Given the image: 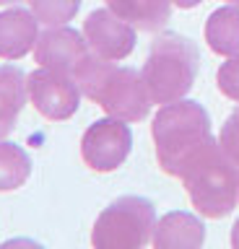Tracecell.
Masks as SVG:
<instances>
[{
    "instance_id": "6da1fadb",
    "label": "cell",
    "mask_w": 239,
    "mask_h": 249,
    "mask_svg": "<svg viewBox=\"0 0 239 249\" xmlns=\"http://www.w3.org/2000/svg\"><path fill=\"white\" fill-rule=\"evenodd\" d=\"M151 135L156 143V159L161 171L182 179L187 166L198 159V153L213 140L211 117L198 101L177 99L156 112Z\"/></svg>"
},
{
    "instance_id": "7a4b0ae2",
    "label": "cell",
    "mask_w": 239,
    "mask_h": 249,
    "mask_svg": "<svg viewBox=\"0 0 239 249\" xmlns=\"http://www.w3.org/2000/svg\"><path fill=\"white\" fill-rule=\"evenodd\" d=\"M192 208L205 218H223L234 210L239 200V171L237 163L223 153L219 140H211L198 159L182 174Z\"/></svg>"
},
{
    "instance_id": "3957f363",
    "label": "cell",
    "mask_w": 239,
    "mask_h": 249,
    "mask_svg": "<svg viewBox=\"0 0 239 249\" xmlns=\"http://www.w3.org/2000/svg\"><path fill=\"white\" fill-rule=\"evenodd\" d=\"M200 68V52L192 39L182 34H161L153 39L143 62V81L153 104H169L192 89Z\"/></svg>"
},
{
    "instance_id": "277c9868",
    "label": "cell",
    "mask_w": 239,
    "mask_h": 249,
    "mask_svg": "<svg viewBox=\"0 0 239 249\" xmlns=\"http://www.w3.org/2000/svg\"><path fill=\"white\" fill-rule=\"evenodd\" d=\"M153 229H156L153 202L138 195H125L99 213L91 244L99 249H141L153 241Z\"/></svg>"
},
{
    "instance_id": "5b68a950",
    "label": "cell",
    "mask_w": 239,
    "mask_h": 249,
    "mask_svg": "<svg viewBox=\"0 0 239 249\" xmlns=\"http://www.w3.org/2000/svg\"><path fill=\"white\" fill-rule=\"evenodd\" d=\"M94 101L110 117H117V120H125V122L146 120L153 104L143 75L133 68H117V65H112V70L107 73Z\"/></svg>"
},
{
    "instance_id": "8992f818",
    "label": "cell",
    "mask_w": 239,
    "mask_h": 249,
    "mask_svg": "<svg viewBox=\"0 0 239 249\" xmlns=\"http://www.w3.org/2000/svg\"><path fill=\"white\" fill-rule=\"evenodd\" d=\"M133 148V132L125 120L107 117L96 120L81 138V156L89 169L94 171H114L130 156Z\"/></svg>"
},
{
    "instance_id": "52a82bcc",
    "label": "cell",
    "mask_w": 239,
    "mask_h": 249,
    "mask_svg": "<svg viewBox=\"0 0 239 249\" xmlns=\"http://www.w3.org/2000/svg\"><path fill=\"white\" fill-rule=\"evenodd\" d=\"M26 89L37 112L47 117V120H68V117H73L81 101V89L73 81V75L44 68V65L26 78Z\"/></svg>"
},
{
    "instance_id": "ba28073f",
    "label": "cell",
    "mask_w": 239,
    "mask_h": 249,
    "mask_svg": "<svg viewBox=\"0 0 239 249\" xmlns=\"http://www.w3.org/2000/svg\"><path fill=\"white\" fill-rule=\"evenodd\" d=\"M83 36L91 52L112 62L125 60L135 47V26H130L110 8L89 13V18L83 21Z\"/></svg>"
},
{
    "instance_id": "9c48e42d",
    "label": "cell",
    "mask_w": 239,
    "mask_h": 249,
    "mask_svg": "<svg viewBox=\"0 0 239 249\" xmlns=\"http://www.w3.org/2000/svg\"><path fill=\"white\" fill-rule=\"evenodd\" d=\"M91 52L86 36L78 34L75 29L50 26L34 44V60L44 68L60 70V73L73 75V70L81 65V60Z\"/></svg>"
},
{
    "instance_id": "30bf717a",
    "label": "cell",
    "mask_w": 239,
    "mask_h": 249,
    "mask_svg": "<svg viewBox=\"0 0 239 249\" xmlns=\"http://www.w3.org/2000/svg\"><path fill=\"white\" fill-rule=\"evenodd\" d=\"M37 16L24 8L0 13V57L18 60L37 44Z\"/></svg>"
},
{
    "instance_id": "8fae6325",
    "label": "cell",
    "mask_w": 239,
    "mask_h": 249,
    "mask_svg": "<svg viewBox=\"0 0 239 249\" xmlns=\"http://www.w3.org/2000/svg\"><path fill=\"white\" fill-rule=\"evenodd\" d=\"M205 241V229L195 215L174 210L164 215L153 229V247L156 249H198Z\"/></svg>"
},
{
    "instance_id": "7c38bea8",
    "label": "cell",
    "mask_w": 239,
    "mask_h": 249,
    "mask_svg": "<svg viewBox=\"0 0 239 249\" xmlns=\"http://www.w3.org/2000/svg\"><path fill=\"white\" fill-rule=\"evenodd\" d=\"M107 8L138 31H159L172 16V0H104Z\"/></svg>"
},
{
    "instance_id": "4fadbf2b",
    "label": "cell",
    "mask_w": 239,
    "mask_h": 249,
    "mask_svg": "<svg viewBox=\"0 0 239 249\" xmlns=\"http://www.w3.org/2000/svg\"><path fill=\"white\" fill-rule=\"evenodd\" d=\"M26 99V75L13 65H3L0 68V140L13 132L18 112L24 109Z\"/></svg>"
},
{
    "instance_id": "5bb4252c",
    "label": "cell",
    "mask_w": 239,
    "mask_h": 249,
    "mask_svg": "<svg viewBox=\"0 0 239 249\" xmlns=\"http://www.w3.org/2000/svg\"><path fill=\"white\" fill-rule=\"evenodd\" d=\"M205 42L216 54L231 57L239 52V5H223L208 16Z\"/></svg>"
},
{
    "instance_id": "9a60e30c",
    "label": "cell",
    "mask_w": 239,
    "mask_h": 249,
    "mask_svg": "<svg viewBox=\"0 0 239 249\" xmlns=\"http://www.w3.org/2000/svg\"><path fill=\"white\" fill-rule=\"evenodd\" d=\"M32 174V161L24 148L0 140V192L18 190Z\"/></svg>"
},
{
    "instance_id": "2e32d148",
    "label": "cell",
    "mask_w": 239,
    "mask_h": 249,
    "mask_svg": "<svg viewBox=\"0 0 239 249\" xmlns=\"http://www.w3.org/2000/svg\"><path fill=\"white\" fill-rule=\"evenodd\" d=\"M32 13L44 26H63L78 13L81 0H29Z\"/></svg>"
},
{
    "instance_id": "e0dca14e",
    "label": "cell",
    "mask_w": 239,
    "mask_h": 249,
    "mask_svg": "<svg viewBox=\"0 0 239 249\" xmlns=\"http://www.w3.org/2000/svg\"><path fill=\"white\" fill-rule=\"evenodd\" d=\"M216 81H219V91L223 96L231 99V101H239V52L231 54V57L219 68Z\"/></svg>"
},
{
    "instance_id": "ac0fdd59",
    "label": "cell",
    "mask_w": 239,
    "mask_h": 249,
    "mask_svg": "<svg viewBox=\"0 0 239 249\" xmlns=\"http://www.w3.org/2000/svg\"><path fill=\"white\" fill-rule=\"evenodd\" d=\"M219 143L223 148V153L239 166V107L226 117V122L221 127V135H219Z\"/></svg>"
},
{
    "instance_id": "d6986e66",
    "label": "cell",
    "mask_w": 239,
    "mask_h": 249,
    "mask_svg": "<svg viewBox=\"0 0 239 249\" xmlns=\"http://www.w3.org/2000/svg\"><path fill=\"white\" fill-rule=\"evenodd\" d=\"M174 5H180V8H195L198 3H203V0H172Z\"/></svg>"
},
{
    "instance_id": "ffe728a7",
    "label": "cell",
    "mask_w": 239,
    "mask_h": 249,
    "mask_svg": "<svg viewBox=\"0 0 239 249\" xmlns=\"http://www.w3.org/2000/svg\"><path fill=\"white\" fill-rule=\"evenodd\" d=\"M231 244L239 249V221L234 223V229H231Z\"/></svg>"
},
{
    "instance_id": "44dd1931",
    "label": "cell",
    "mask_w": 239,
    "mask_h": 249,
    "mask_svg": "<svg viewBox=\"0 0 239 249\" xmlns=\"http://www.w3.org/2000/svg\"><path fill=\"white\" fill-rule=\"evenodd\" d=\"M5 3H18V0H0V5H5Z\"/></svg>"
},
{
    "instance_id": "7402d4cb",
    "label": "cell",
    "mask_w": 239,
    "mask_h": 249,
    "mask_svg": "<svg viewBox=\"0 0 239 249\" xmlns=\"http://www.w3.org/2000/svg\"><path fill=\"white\" fill-rule=\"evenodd\" d=\"M226 3H231V5H239V0H226Z\"/></svg>"
}]
</instances>
